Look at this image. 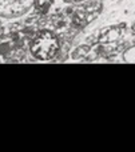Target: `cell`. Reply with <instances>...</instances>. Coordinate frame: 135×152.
I'll use <instances>...</instances> for the list:
<instances>
[{
	"instance_id": "1",
	"label": "cell",
	"mask_w": 135,
	"mask_h": 152,
	"mask_svg": "<svg viewBox=\"0 0 135 152\" xmlns=\"http://www.w3.org/2000/svg\"><path fill=\"white\" fill-rule=\"evenodd\" d=\"M52 43V39L51 37H45V39H42L37 44H35L34 50L35 48H37L39 51H35V55H40V58H48L54 53V51L56 50V45H50L48 47V44H51Z\"/></svg>"
},
{
	"instance_id": "2",
	"label": "cell",
	"mask_w": 135,
	"mask_h": 152,
	"mask_svg": "<svg viewBox=\"0 0 135 152\" xmlns=\"http://www.w3.org/2000/svg\"><path fill=\"white\" fill-rule=\"evenodd\" d=\"M125 59L127 61H131V63H134V61H135V47L130 48V50H128L127 52L125 53Z\"/></svg>"
}]
</instances>
